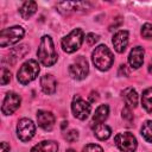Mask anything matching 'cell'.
<instances>
[{
	"mask_svg": "<svg viewBox=\"0 0 152 152\" xmlns=\"http://www.w3.org/2000/svg\"><path fill=\"white\" fill-rule=\"evenodd\" d=\"M37 56L39 62L44 66H51L57 62V52L53 46V42L50 36H43L37 50Z\"/></svg>",
	"mask_w": 152,
	"mask_h": 152,
	"instance_id": "obj_1",
	"label": "cell"
},
{
	"mask_svg": "<svg viewBox=\"0 0 152 152\" xmlns=\"http://www.w3.org/2000/svg\"><path fill=\"white\" fill-rule=\"evenodd\" d=\"M91 59L94 65L101 70V71H106L108 70L114 62V56L112 53V51L106 46V45H99L97 48H95V50L93 51L91 55Z\"/></svg>",
	"mask_w": 152,
	"mask_h": 152,
	"instance_id": "obj_2",
	"label": "cell"
},
{
	"mask_svg": "<svg viewBox=\"0 0 152 152\" xmlns=\"http://www.w3.org/2000/svg\"><path fill=\"white\" fill-rule=\"evenodd\" d=\"M39 70L40 69H39L38 62L34 59H28L19 68V70L17 72V80L19 83H21L24 86L28 84L38 76Z\"/></svg>",
	"mask_w": 152,
	"mask_h": 152,
	"instance_id": "obj_3",
	"label": "cell"
},
{
	"mask_svg": "<svg viewBox=\"0 0 152 152\" xmlns=\"http://www.w3.org/2000/svg\"><path fill=\"white\" fill-rule=\"evenodd\" d=\"M83 38V31L81 28H74L69 34H66L62 39V49L66 53H72L81 48Z\"/></svg>",
	"mask_w": 152,
	"mask_h": 152,
	"instance_id": "obj_4",
	"label": "cell"
},
{
	"mask_svg": "<svg viewBox=\"0 0 152 152\" xmlns=\"http://www.w3.org/2000/svg\"><path fill=\"white\" fill-rule=\"evenodd\" d=\"M24 28L21 26H12L8 28L1 30L0 33V46L5 48L11 44L18 43L24 37Z\"/></svg>",
	"mask_w": 152,
	"mask_h": 152,
	"instance_id": "obj_5",
	"label": "cell"
},
{
	"mask_svg": "<svg viewBox=\"0 0 152 152\" xmlns=\"http://www.w3.org/2000/svg\"><path fill=\"white\" fill-rule=\"evenodd\" d=\"M114 141H115L116 146L119 147V150H121L122 152H134L137 150V145H138L137 139L129 132H124V133L116 134Z\"/></svg>",
	"mask_w": 152,
	"mask_h": 152,
	"instance_id": "obj_6",
	"label": "cell"
},
{
	"mask_svg": "<svg viewBox=\"0 0 152 152\" xmlns=\"http://www.w3.org/2000/svg\"><path fill=\"white\" fill-rule=\"evenodd\" d=\"M36 133V126L33 124L32 120L30 119H20L18 121V125H17V134H18V138L21 140V141H28L33 138Z\"/></svg>",
	"mask_w": 152,
	"mask_h": 152,
	"instance_id": "obj_7",
	"label": "cell"
},
{
	"mask_svg": "<svg viewBox=\"0 0 152 152\" xmlns=\"http://www.w3.org/2000/svg\"><path fill=\"white\" fill-rule=\"evenodd\" d=\"M89 72V65L84 57L80 56L72 64L69 66V74L75 80H83Z\"/></svg>",
	"mask_w": 152,
	"mask_h": 152,
	"instance_id": "obj_8",
	"label": "cell"
},
{
	"mask_svg": "<svg viewBox=\"0 0 152 152\" xmlns=\"http://www.w3.org/2000/svg\"><path fill=\"white\" fill-rule=\"evenodd\" d=\"M71 110H72V114L75 118H77L80 120H86L90 114L91 107L81 96L76 95L71 103Z\"/></svg>",
	"mask_w": 152,
	"mask_h": 152,
	"instance_id": "obj_9",
	"label": "cell"
},
{
	"mask_svg": "<svg viewBox=\"0 0 152 152\" xmlns=\"http://www.w3.org/2000/svg\"><path fill=\"white\" fill-rule=\"evenodd\" d=\"M20 102H21V99L17 93L8 91L4 99V102H2V107H1L2 114H5V115L13 114L19 108Z\"/></svg>",
	"mask_w": 152,
	"mask_h": 152,
	"instance_id": "obj_10",
	"label": "cell"
},
{
	"mask_svg": "<svg viewBox=\"0 0 152 152\" xmlns=\"http://www.w3.org/2000/svg\"><path fill=\"white\" fill-rule=\"evenodd\" d=\"M38 126L44 131H51L55 126V115L48 110H38L37 113Z\"/></svg>",
	"mask_w": 152,
	"mask_h": 152,
	"instance_id": "obj_11",
	"label": "cell"
},
{
	"mask_svg": "<svg viewBox=\"0 0 152 152\" xmlns=\"http://www.w3.org/2000/svg\"><path fill=\"white\" fill-rule=\"evenodd\" d=\"M112 43H113L114 49H115L116 52H119V53L124 52L126 50V48H127V44H128V32L126 30L118 31L113 36Z\"/></svg>",
	"mask_w": 152,
	"mask_h": 152,
	"instance_id": "obj_12",
	"label": "cell"
},
{
	"mask_svg": "<svg viewBox=\"0 0 152 152\" xmlns=\"http://www.w3.org/2000/svg\"><path fill=\"white\" fill-rule=\"evenodd\" d=\"M144 49L141 46H135L131 50L129 56H128V63L133 69H138L141 66L144 62Z\"/></svg>",
	"mask_w": 152,
	"mask_h": 152,
	"instance_id": "obj_13",
	"label": "cell"
},
{
	"mask_svg": "<svg viewBox=\"0 0 152 152\" xmlns=\"http://www.w3.org/2000/svg\"><path fill=\"white\" fill-rule=\"evenodd\" d=\"M56 86H57V83H56V80H55V77L52 75L46 74V75L42 76L40 87H42V89H43V91L45 94H48V95L53 94L56 91Z\"/></svg>",
	"mask_w": 152,
	"mask_h": 152,
	"instance_id": "obj_14",
	"label": "cell"
},
{
	"mask_svg": "<svg viewBox=\"0 0 152 152\" xmlns=\"http://www.w3.org/2000/svg\"><path fill=\"white\" fill-rule=\"evenodd\" d=\"M58 151V144L52 140H45L37 145H34L31 150V152H57Z\"/></svg>",
	"mask_w": 152,
	"mask_h": 152,
	"instance_id": "obj_15",
	"label": "cell"
},
{
	"mask_svg": "<svg viewBox=\"0 0 152 152\" xmlns=\"http://www.w3.org/2000/svg\"><path fill=\"white\" fill-rule=\"evenodd\" d=\"M122 97L126 102V106L129 108H135L138 104V94L133 88H126L122 91Z\"/></svg>",
	"mask_w": 152,
	"mask_h": 152,
	"instance_id": "obj_16",
	"label": "cell"
},
{
	"mask_svg": "<svg viewBox=\"0 0 152 152\" xmlns=\"http://www.w3.org/2000/svg\"><path fill=\"white\" fill-rule=\"evenodd\" d=\"M108 114H109V107L107 104H101L100 107H97V109L93 115V124H95V126L102 124L108 118Z\"/></svg>",
	"mask_w": 152,
	"mask_h": 152,
	"instance_id": "obj_17",
	"label": "cell"
},
{
	"mask_svg": "<svg viewBox=\"0 0 152 152\" xmlns=\"http://www.w3.org/2000/svg\"><path fill=\"white\" fill-rule=\"evenodd\" d=\"M37 11V4L34 1H25L21 7L19 8V12H20V15L24 18V19H28L31 15H33Z\"/></svg>",
	"mask_w": 152,
	"mask_h": 152,
	"instance_id": "obj_18",
	"label": "cell"
},
{
	"mask_svg": "<svg viewBox=\"0 0 152 152\" xmlns=\"http://www.w3.org/2000/svg\"><path fill=\"white\" fill-rule=\"evenodd\" d=\"M94 134L100 140H107L112 134V129L109 128V126L104 124H99L94 128Z\"/></svg>",
	"mask_w": 152,
	"mask_h": 152,
	"instance_id": "obj_19",
	"label": "cell"
},
{
	"mask_svg": "<svg viewBox=\"0 0 152 152\" xmlns=\"http://www.w3.org/2000/svg\"><path fill=\"white\" fill-rule=\"evenodd\" d=\"M141 103H142V107L148 113H152V87L144 90L141 95Z\"/></svg>",
	"mask_w": 152,
	"mask_h": 152,
	"instance_id": "obj_20",
	"label": "cell"
},
{
	"mask_svg": "<svg viewBox=\"0 0 152 152\" xmlns=\"http://www.w3.org/2000/svg\"><path fill=\"white\" fill-rule=\"evenodd\" d=\"M141 135L148 142H152V120H148L142 124L141 127Z\"/></svg>",
	"mask_w": 152,
	"mask_h": 152,
	"instance_id": "obj_21",
	"label": "cell"
},
{
	"mask_svg": "<svg viewBox=\"0 0 152 152\" xmlns=\"http://www.w3.org/2000/svg\"><path fill=\"white\" fill-rule=\"evenodd\" d=\"M27 51H28V48L26 45H20L18 48H14L11 51V55H12V57H14V58L18 59V58H23L27 53Z\"/></svg>",
	"mask_w": 152,
	"mask_h": 152,
	"instance_id": "obj_22",
	"label": "cell"
},
{
	"mask_svg": "<svg viewBox=\"0 0 152 152\" xmlns=\"http://www.w3.org/2000/svg\"><path fill=\"white\" fill-rule=\"evenodd\" d=\"M141 36L146 39H152V24L146 23L142 25L141 28Z\"/></svg>",
	"mask_w": 152,
	"mask_h": 152,
	"instance_id": "obj_23",
	"label": "cell"
},
{
	"mask_svg": "<svg viewBox=\"0 0 152 152\" xmlns=\"http://www.w3.org/2000/svg\"><path fill=\"white\" fill-rule=\"evenodd\" d=\"M11 81V71L5 66L1 69V84L5 86Z\"/></svg>",
	"mask_w": 152,
	"mask_h": 152,
	"instance_id": "obj_24",
	"label": "cell"
},
{
	"mask_svg": "<svg viewBox=\"0 0 152 152\" xmlns=\"http://www.w3.org/2000/svg\"><path fill=\"white\" fill-rule=\"evenodd\" d=\"M64 139L66 141H69V142H74V141H76L78 139V132L75 131V129H71V131H69V132H66L64 134Z\"/></svg>",
	"mask_w": 152,
	"mask_h": 152,
	"instance_id": "obj_25",
	"label": "cell"
},
{
	"mask_svg": "<svg viewBox=\"0 0 152 152\" xmlns=\"http://www.w3.org/2000/svg\"><path fill=\"white\" fill-rule=\"evenodd\" d=\"M83 152H103V150L101 146H99L96 144H88L83 148Z\"/></svg>",
	"mask_w": 152,
	"mask_h": 152,
	"instance_id": "obj_26",
	"label": "cell"
},
{
	"mask_svg": "<svg viewBox=\"0 0 152 152\" xmlns=\"http://www.w3.org/2000/svg\"><path fill=\"white\" fill-rule=\"evenodd\" d=\"M122 118L125 119V120H127V121H132L133 120V114H132V112H131V108L129 107H125L124 109H122Z\"/></svg>",
	"mask_w": 152,
	"mask_h": 152,
	"instance_id": "obj_27",
	"label": "cell"
},
{
	"mask_svg": "<svg viewBox=\"0 0 152 152\" xmlns=\"http://www.w3.org/2000/svg\"><path fill=\"white\" fill-rule=\"evenodd\" d=\"M99 36L97 34H95V33H89L88 36H87V38H86V40H87V43L89 44V45H94L95 43H97L99 42Z\"/></svg>",
	"mask_w": 152,
	"mask_h": 152,
	"instance_id": "obj_28",
	"label": "cell"
},
{
	"mask_svg": "<svg viewBox=\"0 0 152 152\" xmlns=\"http://www.w3.org/2000/svg\"><path fill=\"white\" fill-rule=\"evenodd\" d=\"M97 99H99L97 93H96V91H91L90 95H89V100H90V102H95V101H97Z\"/></svg>",
	"mask_w": 152,
	"mask_h": 152,
	"instance_id": "obj_29",
	"label": "cell"
},
{
	"mask_svg": "<svg viewBox=\"0 0 152 152\" xmlns=\"http://www.w3.org/2000/svg\"><path fill=\"white\" fill-rule=\"evenodd\" d=\"M1 152H10V145L6 142H1Z\"/></svg>",
	"mask_w": 152,
	"mask_h": 152,
	"instance_id": "obj_30",
	"label": "cell"
},
{
	"mask_svg": "<svg viewBox=\"0 0 152 152\" xmlns=\"http://www.w3.org/2000/svg\"><path fill=\"white\" fill-rule=\"evenodd\" d=\"M66 152H75V151H74V150H71V148H69V150H68Z\"/></svg>",
	"mask_w": 152,
	"mask_h": 152,
	"instance_id": "obj_31",
	"label": "cell"
}]
</instances>
